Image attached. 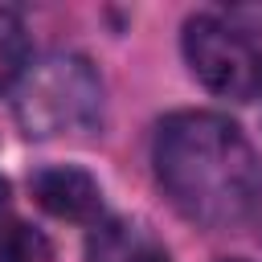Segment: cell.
I'll list each match as a JSON object with an SVG mask.
<instances>
[{
	"instance_id": "3957f363",
	"label": "cell",
	"mask_w": 262,
	"mask_h": 262,
	"mask_svg": "<svg viewBox=\"0 0 262 262\" xmlns=\"http://www.w3.org/2000/svg\"><path fill=\"white\" fill-rule=\"evenodd\" d=\"M184 61H188L192 78L205 90H213L217 98L250 102L262 90V53H258V45L221 16L201 12L184 25Z\"/></svg>"
},
{
	"instance_id": "277c9868",
	"label": "cell",
	"mask_w": 262,
	"mask_h": 262,
	"mask_svg": "<svg viewBox=\"0 0 262 262\" xmlns=\"http://www.w3.org/2000/svg\"><path fill=\"white\" fill-rule=\"evenodd\" d=\"M33 196L45 213L61 221H94L102 213V188L82 168H45L33 176Z\"/></svg>"
},
{
	"instance_id": "52a82bcc",
	"label": "cell",
	"mask_w": 262,
	"mask_h": 262,
	"mask_svg": "<svg viewBox=\"0 0 262 262\" xmlns=\"http://www.w3.org/2000/svg\"><path fill=\"white\" fill-rule=\"evenodd\" d=\"M4 201H8V184L0 180V213H4Z\"/></svg>"
},
{
	"instance_id": "5b68a950",
	"label": "cell",
	"mask_w": 262,
	"mask_h": 262,
	"mask_svg": "<svg viewBox=\"0 0 262 262\" xmlns=\"http://www.w3.org/2000/svg\"><path fill=\"white\" fill-rule=\"evenodd\" d=\"M29 70V33L12 8H0V90L16 86Z\"/></svg>"
},
{
	"instance_id": "8992f818",
	"label": "cell",
	"mask_w": 262,
	"mask_h": 262,
	"mask_svg": "<svg viewBox=\"0 0 262 262\" xmlns=\"http://www.w3.org/2000/svg\"><path fill=\"white\" fill-rule=\"evenodd\" d=\"M0 262H49V242L29 225H0Z\"/></svg>"
},
{
	"instance_id": "ba28073f",
	"label": "cell",
	"mask_w": 262,
	"mask_h": 262,
	"mask_svg": "<svg viewBox=\"0 0 262 262\" xmlns=\"http://www.w3.org/2000/svg\"><path fill=\"white\" fill-rule=\"evenodd\" d=\"M221 262H246V258H221Z\"/></svg>"
},
{
	"instance_id": "6da1fadb",
	"label": "cell",
	"mask_w": 262,
	"mask_h": 262,
	"mask_svg": "<svg viewBox=\"0 0 262 262\" xmlns=\"http://www.w3.org/2000/svg\"><path fill=\"white\" fill-rule=\"evenodd\" d=\"M156 180L205 229H242L262 217V160L246 131L217 111H176L156 127Z\"/></svg>"
},
{
	"instance_id": "7a4b0ae2",
	"label": "cell",
	"mask_w": 262,
	"mask_h": 262,
	"mask_svg": "<svg viewBox=\"0 0 262 262\" xmlns=\"http://www.w3.org/2000/svg\"><path fill=\"white\" fill-rule=\"evenodd\" d=\"M16 119L33 139L94 135L102 127V78L78 53H49L16 82Z\"/></svg>"
}]
</instances>
